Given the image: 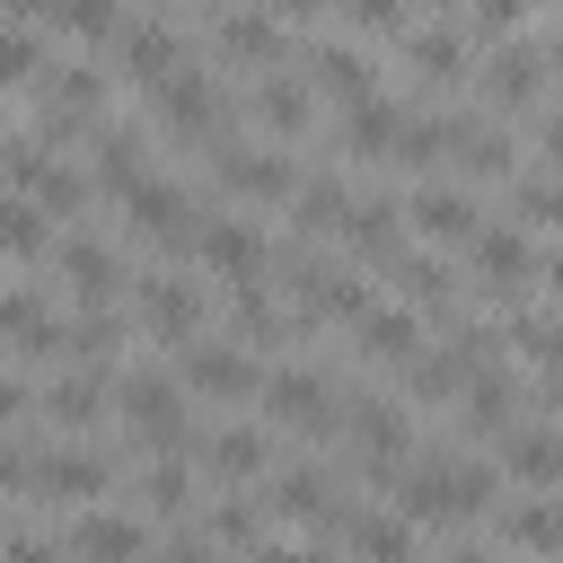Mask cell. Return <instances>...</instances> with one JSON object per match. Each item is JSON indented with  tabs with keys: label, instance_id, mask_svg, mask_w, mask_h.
<instances>
[{
	"label": "cell",
	"instance_id": "2e32d148",
	"mask_svg": "<svg viewBox=\"0 0 563 563\" xmlns=\"http://www.w3.org/2000/svg\"><path fill=\"white\" fill-rule=\"evenodd\" d=\"M176 378H185L194 396H220V405H238V396H255V387H264V369H255L238 343H202V334H194V343H176Z\"/></svg>",
	"mask_w": 563,
	"mask_h": 563
},
{
	"label": "cell",
	"instance_id": "277c9868",
	"mask_svg": "<svg viewBox=\"0 0 563 563\" xmlns=\"http://www.w3.org/2000/svg\"><path fill=\"white\" fill-rule=\"evenodd\" d=\"M97 123H106V70L44 62L35 70V141H70V132H97Z\"/></svg>",
	"mask_w": 563,
	"mask_h": 563
},
{
	"label": "cell",
	"instance_id": "83f0119b",
	"mask_svg": "<svg viewBox=\"0 0 563 563\" xmlns=\"http://www.w3.org/2000/svg\"><path fill=\"white\" fill-rule=\"evenodd\" d=\"M352 352H369V361H387V369H405V361H422V317L413 308H361V325H352Z\"/></svg>",
	"mask_w": 563,
	"mask_h": 563
},
{
	"label": "cell",
	"instance_id": "ba28073f",
	"mask_svg": "<svg viewBox=\"0 0 563 563\" xmlns=\"http://www.w3.org/2000/svg\"><path fill=\"white\" fill-rule=\"evenodd\" d=\"M255 396H264V413L290 422L299 440H334V431H343V422H334V396H343V387H334L325 361H308V369H273Z\"/></svg>",
	"mask_w": 563,
	"mask_h": 563
},
{
	"label": "cell",
	"instance_id": "ab89813d",
	"mask_svg": "<svg viewBox=\"0 0 563 563\" xmlns=\"http://www.w3.org/2000/svg\"><path fill=\"white\" fill-rule=\"evenodd\" d=\"M246 563H343V554H334L325 537H317V545H282V537H264V545H255Z\"/></svg>",
	"mask_w": 563,
	"mask_h": 563
},
{
	"label": "cell",
	"instance_id": "8fae6325",
	"mask_svg": "<svg viewBox=\"0 0 563 563\" xmlns=\"http://www.w3.org/2000/svg\"><path fill=\"white\" fill-rule=\"evenodd\" d=\"M211 176H220V194H238V202H290V194H299V167H290L282 150H264V141H220V150H211Z\"/></svg>",
	"mask_w": 563,
	"mask_h": 563
},
{
	"label": "cell",
	"instance_id": "ffe728a7",
	"mask_svg": "<svg viewBox=\"0 0 563 563\" xmlns=\"http://www.w3.org/2000/svg\"><path fill=\"white\" fill-rule=\"evenodd\" d=\"M343 246H352V264L387 273V264L405 255V194H361L352 220H343Z\"/></svg>",
	"mask_w": 563,
	"mask_h": 563
},
{
	"label": "cell",
	"instance_id": "d590c367",
	"mask_svg": "<svg viewBox=\"0 0 563 563\" xmlns=\"http://www.w3.org/2000/svg\"><path fill=\"white\" fill-rule=\"evenodd\" d=\"M35 70H44V44H35L26 26H0V97L35 88Z\"/></svg>",
	"mask_w": 563,
	"mask_h": 563
},
{
	"label": "cell",
	"instance_id": "74e56055",
	"mask_svg": "<svg viewBox=\"0 0 563 563\" xmlns=\"http://www.w3.org/2000/svg\"><path fill=\"white\" fill-rule=\"evenodd\" d=\"M528 9H537V0H466V35H493V44H501V35L528 26Z\"/></svg>",
	"mask_w": 563,
	"mask_h": 563
},
{
	"label": "cell",
	"instance_id": "e575fe53",
	"mask_svg": "<svg viewBox=\"0 0 563 563\" xmlns=\"http://www.w3.org/2000/svg\"><path fill=\"white\" fill-rule=\"evenodd\" d=\"M510 229H554L563 238V176H510Z\"/></svg>",
	"mask_w": 563,
	"mask_h": 563
},
{
	"label": "cell",
	"instance_id": "f35d334b",
	"mask_svg": "<svg viewBox=\"0 0 563 563\" xmlns=\"http://www.w3.org/2000/svg\"><path fill=\"white\" fill-rule=\"evenodd\" d=\"M334 9H343L361 35H405V26H413V18H405V0H334Z\"/></svg>",
	"mask_w": 563,
	"mask_h": 563
},
{
	"label": "cell",
	"instance_id": "5bb4252c",
	"mask_svg": "<svg viewBox=\"0 0 563 563\" xmlns=\"http://www.w3.org/2000/svg\"><path fill=\"white\" fill-rule=\"evenodd\" d=\"M62 554L70 563H150V528H141V510H79L70 528H62Z\"/></svg>",
	"mask_w": 563,
	"mask_h": 563
},
{
	"label": "cell",
	"instance_id": "f6af8a7d",
	"mask_svg": "<svg viewBox=\"0 0 563 563\" xmlns=\"http://www.w3.org/2000/svg\"><path fill=\"white\" fill-rule=\"evenodd\" d=\"M440 563H493V554H484V545H449Z\"/></svg>",
	"mask_w": 563,
	"mask_h": 563
},
{
	"label": "cell",
	"instance_id": "6da1fadb",
	"mask_svg": "<svg viewBox=\"0 0 563 563\" xmlns=\"http://www.w3.org/2000/svg\"><path fill=\"white\" fill-rule=\"evenodd\" d=\"M493 493H501V475L457 449H413L396 466V519H413V528H466L493 510Z\"/></svg>",
	"mask_w": 563,
	"mask_h": 563
},
{
	"label": "cell",
	"instance_id": "7dc6e473",
	"mask_svg": "<svg viewBox=\"0 0 563 563\" xmlns=\"http://www.w3.org/2000/svg\"><path fill=\"white\" fill-rule=\"evenodd\" d=\"M0 528H9V519H0Z\"/></svg>",
	"mask_w": 563,
	"mask_h": 563
},
{
	"label": "cell",
	"instance_id": "7bdbcfd3",
	"mask_svg": "<svg viewBox=\"0 0 563 563\" xmlns=\"http://www.w3.org/2000/svg\"><path fill=\"white\" fill-rule=\"evenodd\" d=\"M255 9H273V18H282V26H299V18H317V9H325V0H255Z\"/></svg>",
	"mask_w": 563,
	"mask_h": 563
},
{
	"label": "cell",
	"instance_id": "d4e9b609",
	"mask_svg": "<svg viewBox=\"0 0 563 563\" xmlns=\"http://www.w3.org/2000/svg\"><path fill=\"white\" fill-rule=\"evenodd\" d=\"M493 537L510 554H563V493H519V501H493Z\"/></svg>",
	"mask_w": 563,
	"mask_h": 563
},
{
	"label": "cell",
	"instance_id": "ee69618b",
	"mask_svg": "<svg viewBox=\"0 0 563 563\" xmlns=\"http://www.w3.org/2000/svg\"><path fill=\"white\" fill-rule=\"evenodd\" d=\"M537 282H545V290L563 299V246H554V255H537Z\"/></svg>",
	"mask_w": 563,
	"mask_h": 563
},
{
	"label": "cell",
	"instance_id": "3957f363",
	"mask_svg": "<svg viewBox=\"0 0 563 563\" xmlns=\"http://www.w3.org/2000/svg\"><path fill=\"white\" fill-rule=\"evenodd\" d=\"M475 106H484L493 123H510V114H537V106H545V44H528V35H501V44L484 53V70H475Z\"/></svg>",
	"mask_w": 563,
	"mask_h": 563
},
{
	"label": "cell",
	"instance_id": "f1b7e54d",
	"mask_svg": "<svg viewBox=\"0 0 563 563\" xmlns=\"http://www.w3.org/2000/svg\"><path fill=\"white\" fill-rule=\"evenodd\" d=\"M106 405H114V387H106V369H88V361H79V378H53V387L35 396V413H44L53 431H97Z\"/></svg>",
	"mask_w": 563,
	"mask_h": 563
},
{
	"label": "cell",
	"instance_id": "836d02e7",
	"mask_svg": "<svg viewBox=\"0 0 563 563\" xmlns=\"http://www.w3.org/2000/svg\"><path fill=\"white\" fill-rule=\"evenodd\" d=\"M0 255H18V264H44V255H53L44 211H35L26 194H9V185H0Z\"/></svg>",
	"mask_w": 563,
	"mask_h": 563
},
{
	"label": "cell",
	"instance_id": "484cf974",
	"mask_svg": "<svg viewBox=\"0 0 563 563\" xmlns=\"http://www.w3.org/2000/svg\"><path fill=\"white\" fill-rule=\"evenodd\" d=\"M343 220H352V185H343L334 167L299 176V194H290V238L317 246V238H343Z\"/></svg>",
	"mask_w": 563,
	"mask_h": 563
},
{
	"label": "cell",
	"instance_id": "b9f144b4",
	"mask_svg": "<svg viewBox=\"0 0 563 563\" xmlns=\"http://www.w3.org/2000/svg\"><path fill=\"white\" fill-rule=\"evenodd\" d=\"M537 150H545V167L563 176V114H537Z\"/></svg>",
	"mask_w": 563,
	"mask_h": 563
},
{
	"label": "cell",
	"instance_id": "8992f818",
	"mask_svg": "<svg viewBox=\"0 0 563 563\" xmlns=\"http://www.w3.org/2000/svg\"><path fill=\"white\" fill-rule=\"evenodd\" d=\"M0 176H9V194H26L35 211H88V194H97V185H88L70 158H53V141H35V132H9Z\"/></svg>",
	"mask_w": 563,
	"mask_h": 563
},
{
	"label": "cell",
	"instance_id": "d6986e66",
	"mask_svg": "<svg viewBox=\"0 0 563 563\" xmlns=\"http://www.w3.org/2000/svg\"><path fill=\"white\" fill-rule=\"evenodd\" d=\"M114 53H123V70H132L141 88H158L167 70H185V62H194V44H185V26H176V18H123Z\"/></svg>",
	"mask_w": 563,
	"mask_h": 563
},
{
	"label": "cell",
	"instance_id": "7a4b0ae2",
	"mask_svg": "<svg viewBox=\"0 0 563 563\" xmlns=\"http://www.w3.org/2000/svg\"><path fill=\"white\" fill-rule=\"evenodd\" d=\"M114 422H123L132 449H158V457H194V449H202V431H194V413H185V396H176L167 369L114 378Z\"/></svg>",
	"mask_w": 563,
	"mask_h": 563
},
{
	"label": "cell",
	"instance_id": "5b68a950",
	"mask_svg": "<svg viewBox=\"0 0 563 563\" xmlns=\"http://www.w3.org/2000/svg\"><path fill=\"white\" fill-rule=\"evenodd\" d=\"M150 123H158V132H185V141H211V132L238 123V106H229V88H220L202 62H185V70H167V79L150 88Z\"/></svg>",
	"mask_w": 563,
	"mask_h": 563
},
{
	"label": "cell",
	"instance_id": "9a60e30c",
	"mask_svg": "<svg viewBox=\"0 0 563 563\" xmlns=\"http://www.w3.org/2000/svg\"><path fill=\"white\" fill-rule=\"evenodd\" d=\"M211 44H220L229 62H255V70H282V62L299 53V26H282L273 9H255V0H246V9H220V18H211Z\"/></svg>",
	"mask_w": 563,
	"mask_h": 563
},
{
	"label": "cell",
	"instance_id": "30bf717a",
	"mask_svg": "<svg viewBox=\"0 0 563 563\" xmlns=\"http://www.w3.org/2000/svg\"><path fill=\"white\" fill-rule=\"evenodd\" d=\"M466 273H475V290H484L493 308L528 299V290H537V246H528V229H475V238H466Z\"/></svg>",
	"mask_w": 563,
	"mask_h": 563
},
{
	"label": "cell",
	"instance_id": "60d3db41",
	"mask_svg": "<svg viewBox=\"0 0 563 563\" xmlns=\"http://www.w3.org/2000/svg\"><path fill=\"white\" fill-rule=\"evenodd\" d=\"M18 413H35V387H26V378H9V369H0V422H18Z\"/></svg>",
	"mask_w": 563,
	"mask_h": 563
},
{
	"label": "cell",
	"instance_id": "44dd1931",
	"mask_svg": "<svg viewBox=\"0 0 563 563\" xmlns=\"http://www.w3.org/2000/svg\"><path fill=\"white\" fill-rule=\"evenodd\" d=\"M396 44H405V70H413L422 88H440V97L475 79V53H466V35H457V26H405Z\"/></svg>",
	"mask_w": 563,
	"mask_h": 563
},
{
	"label": "cell",
	"instance_id": "8d00e7d4",
	"mask_svg": "<svg viewBox=\"0 0 563 563\" xmlns=\"http://www.w3.org/2000/svg\"><path fill=\"white\" fill-rule=\"evenodd\" d=\"M0 563H70V554H62V537H53V528L9 519V528H0Z\"/></svg>",
	"mask_w": 563,
	"mask_h": 563
},
{
	"label": "cell",
	"instance_id": "f546056e",
	"mask_svg": "<svg viewBox=\"0 0 563 563\" xmlns=\"http://www.w3.org/2000/svg\"><path fill=\"white\" fill-rule=\"evenodd\" d=\"M220 484H246V475H264L273 466V431L264 422H229V431H202V449H194Z\"/></svg>",
	"mask_w": 563,
	"mask_h": 563
},
{
	"label": "cell",
	"instance_id": "4316f807",
	"mask_svg": "<svg viewBox=\"0 0 563 563\" xmlns=\"http://www.w3.org/2000/svg\"><path fill=\"white\" fill-rule=\"evenodd\" d=\"M53 264H62V282H70L79 299H114V290H132V273H123V255H114L106 238H88V229H70V238L53 246Z\"/></svg>",
	"mask_w": 563,
	"mask_h": 563
},
{
	"label": "cell",
	"instance_id": "9c48e42d",
	"mask_svg": "<svg viewBox=\"0 0 563 563\" xmlns=\"http://www.w3.org/2000/svg\"><path fill=\"white\" fill-rule=\"evenodd\" d=\"M202 317H211V299H202V282H194V273H150V282H132V325H141V334H158L167 352H176V343H194V334H202Z\"/></svg>",
	"mask_w": 563,
	"mask_h": 563
},
{
	"label": "cell",
	"instance_id": "4fadbf2b",
	"mask_svg": "<svg viewBox=\"0 0 563 563\" xmlns=\"http://www.w3.org/2000/svg\"><path fill=\"white\" fill-rule=\"evenodd\" d=\"M493 475H510V484H528V493H554L563 484V422H510L501 440H493Z\"/></svg>",
	"mask_w": 563,
	"mask_h": 563
},
{
	"label": "cell",
	"instance_id": "603a6c76",
	"mask_svg": "<svg viewBox=\"0 0 563 563\" xmlns=\"http://www.w3.org/2000/svg\"><path fill=\"white\" fill-rule=\"evenodd\" d=\"M405 229H431V238H449V246H466L475 229H484V202H475V185H413L405 194Z\"/></svg>",
	"mask_w": 563,
	"mask_h": 563
},
{
	"label": "cell",
	"instance_id": "4dcf8cb0",
	"mask_svg": "<svg viewBox=\"0 0 563 563\" xmlns=\"http://www.w3.org/2000/svg\"><path fill=\"white\" fill-rule=\"evenodd\" d=\"M246 114H255L264 132H308V123H317V88H299V79L264 70V79L246 88Z\"/></svg>",
	"mask_w": 563,
	"mask_h": 563
},
{
	"label": "cell",
	"instance_id": "ac0fdd59",
	"mask_svg": "<svg viewBox=\"0 0 563 563\" xmlns=\"http://www.w3.org/2000/svg\"><path fill=\"white\" fill-rule=\"evenodd\" d=\"M299 62H308V88H317V97H343V106H369V97H378V70H369L361 44L299 35Z\"/></svg>",
	"mask_w": 563,
	"mask_h": 563
},
{
	"label": "cell",
	"instance_id": "1f68e13d",
	"mask_svg": "<svg viewBox=\"0 0 563 563\" xmlns=\"http://www.w3.org/2000/svg\"><path fill=\"white\" fill-rule=\"evenodd\" d=\"M141 176H150V141H141V123H97V176H88V185L132 194Z\"/></svg>",
	"mask_w": 563,
	"mask_h": 563
},
{
	"label": "cell",
	"instance_id": "e0dca14e",
	"mask_svg": "<svg viewBox=\"0 0 563 563\" xmlns=\"http://www.w3.org/2000/svg\"><path fill=\"white\" fill-rule=\"evenodd\" d=\"M510 422H528V378L510 369V361H484L475 378H466V440H501Z\"/></svg>",
	"mask_w": 563,
	"mask_h": 563
},
{
	"label": "cell",
	"instance_id": "d6a6232c",
	"mask_svg": "<svg viewBox=\"0 0 563 563\" xmlns=\"http://www.w3.org/2000/svg\"><path fill=\"white\" fill-rule=\"evenodd\" d=\"M264 519H273V510H264V493H229V501H211L194 528H202L211 545H238V554H255V545H264Z\"/></svg>",
	"mask_w": 563,
	"mask_h": 563
},
{
	"label": "cell",
	"instance_id": "bcb514c9",
	"mask_svg": "<svg viewBox=\"0 0 563 563\" xmlns=\"http://www.w3.org/2000/svg\"><path fill=\"white\" fill-rule=\"evenodd\" d=\"M0 150H9V132H0Z\"/></svg>",
	"mask_w": 563,
	"mask_h": 563
},
{
	"label": "cell",
	"instance_id": "7402d4cb",
	"mask_svg": "<svg viewBox=\"0 0 563 563\" xmlns=\"http://www.w3.org/2000/svg\"><path fill=\"white\" fill-rule=\"evenodd\" d=\"M405 123H413V106H405V97H369V106H343V123H334V150L378 167V158H396Z\"/></svg>",
	"mask_w": 563,
	"mask_h": 563
},
{
	"label": "cell",
	"instance_id": "52a82bcc",
	"mask_svg": "<svg viewBox=\"0 0 563 563\" xmlns=\"http://www.w3.org/2000/svg\"><path fill=\"white\" fill-rule=\"evenodd\" d=\"M26 493L35 501H53V510H88V501H106L114 493V457L106 449H53V440H35L26 449Z\"/></svg>",
	"mask_w": 563,
	"mask_h": 563
},
{
	"label": "cell",
	"instance_id": "cb8c5ba5",
	"mask_svg": "<svg viewBox=\"0 0 563 563\" xmlns=\"http://www.w3.org/2000/svg\"><path fill=\"white\" fill-rule=\"evenodd\" d=\"M334 545H352L361 563H422V528L413 519H396V510H343V528H334Z\"/></svg>",
	"mask_w": 563,
	"mask_h": 563
},
{
	"label": "cell",
	"instance_id": "7c38bea8",
	"mask_svg": "<svg viewBox=\"0 0 563 563\" xmlns=\"http://www.w3.org/2000/svg\"><path fill=\"white\" fill-rule=\"evenodd\" d=\"M220 282H273V229L264 220H238V211H211L202 220V246H194Z\"/></svg>",
	"mask_w": 563,
	"mask_h": 563
}]
</instances>
